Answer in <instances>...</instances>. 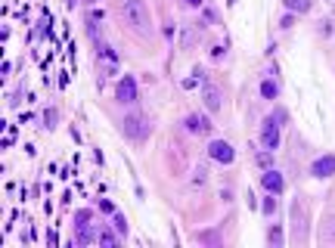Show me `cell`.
Listing matches in <instances>:
<instances>
[{"label": "cell", "mask_w": 335, "mask_h": 248, "mask_svg": "<svg viewBox=\"0 0 335 248\" xmlns=\"http://www.w3.org/2000/svg\"><path fill=\"white\" fill-rule=\"evenodd\" d=\"M292 227H295V242H304L307 223L301 220V202H292Z\"/></svg>", "instance_id": "cell-8"}, {"label": "cell", "mask_w": 335, "mask_h": 248, "mask_svg": "<svg viewBox=\"0 0 335 248\" xmlns=\"http://www.w3.org/2000/svg\"><path fill=\"white\" fill-rule=\"evenodd\" d=\"M264 211H267V214H273V211H276V202H273V198H267V202H264Z\"/></svg>", "instance_id": "cell-24"}, {"label": "cell", "mask_w": 335, "mask_h": 248, "mask_svg": "<svg viewBox=\"0 0 335 248\" xmlns=\"http://www.w3.org/2000/svg\"><path fill=\"white\" fill-rule=\"evenodd\" d=\"M75 220H78V223H87V220H90V211H78Z\"/></svg>", "instance_id": "cell-23"}, {"label": "cell", "mask_w": 335, "mask_h": 248, "mask_svg": "<svg viewBox=\"0 0 335 248\" xmlns=\"http://www.w3.org/2000/svg\"><path fill=\"white\" fill-rule=\"evenodd\" d=\"M115 99H118L121 105H128L137 99V81L134 78H121L118 81V90H115Z\"/></svg>", "instance_id": "cell-6"}, {"label": "cell", "mask_w": 335, "mask_h": 248, "mask_svg": "<svg viewBox=\"0 0 335 248\" xmlns=\"http://www.w3.org/2000/svg\"><path fill=\"white\" fill-rule=\"evenodd\" d=\"M267 242H270V248H280V245H283V233H280V227H270V230H267Z\"/></svg>", "instance_id": "cell-15"}, {"label": "cell", "mask_w": 335, "mask_h": 248, "mask_svg": "<svg viewBox=\"0 0 335 248\" xmlns=\"http://www.w3.org/2000/svg\"><path fill=\"white\" fill-rule=\"evenodd\" d=\"M208 155H211L214 161H221V164H230L236 158V152H233V146L230 143H224V140H214L211 146H208Z\"/></svg>", "instance_id": "cell-5"}, {"label": "cell", "mask_w": 335, "mask_h": 248, "mask_svg": "<svg viewBox=\"0 0 335 248\" xmlns=\"http://www.w3.org/2000/svg\"><path fill=\"white\" fill-rule=\"evenodd\" d=\"M199 239H202V242H208V245H217V242H221V236H217V233H202Z\"/></svg>", "instance_id": "cell-19"}, {"label": "cell", "mask_w": 335, "mask_h": 248, "mask_svg": "<svg viewBox=\"0 0 335 248\" xmlns=\"http://www.w3.org/2000/svg\"><path fill=\"white\" fill-rule=\"evenodd\" d=\"M99 245H102V248H112V245H118V236H115V233H109V230H102V233H99Z\"/></svg>", "instance_id": "cell-16"}, {"label": "cell", "mask_w": 335, "mask_h": 248, "mask_svg": "<svg viewBox=\"0 0 335 248\" xmlns=\"http://www.w3.org/2000/svg\"><path fill=\"white\" fill-rule=\"evenodd\" d=\"M283 3L292 9V13H307L310 9V0H283Z\"/></svg>", "instance_id": "cell-14"}, {"label": "cell", "mask_w": 335, "mask_h": 248, "mask_svg": "<svg viewBox=\"0 0 335 248\" xmlns=\"http://www.w3.org/2000/svg\"><path fill=\"white\" fill-rule=\"evenodd\" d=\"M261 183H264V190H267V193H283V186H286V180H283L280 171H264Z\"/></svg>", "instance_id": "cell-9"}, {"label": "cell", "mask_w": 335, "mask_h": 248, "mask_svg": "<svg viewBox=\"0 0 335 248\" xmlns=\"http://www.w3.org/2000/svg\"><path fill=\"white\" fill-rule=\"evenodd\" d=\"M84 3H94V0H84Z\"/></svg>", "instance_id": "cell-26"}, {"label": "cell", "mask_w": 335, "mask_h": 248, "mask_svg": "<svg viewBox=\"0 0 335 248\" xmlns=\"http://www.w3.org/2000/svg\"><path fill=\"white\" fill-rule=\"evenodd\" d=\"M286 121V112H273L267 121L261 124V146L267 152H276L280 149V127Z\"/></svg>", "instance_id": "cell-2"}, {"label": "cell", "mask_w": 335, "mask_h": 248, "mask_svg": "<svg viewBox=\"0 0 335 248\" xmlns=\"http://www.w3.org/2000/svg\"><path fill=\"white\" fill-rule=\"evenodd\" d=\"M149 131H152V124H149V118L143 112H131L124 118V137H128L131 143H143L149 137Z\"/></svg>", "instance_id": "cell-3"}, {"label": "cell", "mask_w": 335, "mask_h": 248, "mask_svg": "<svg viewBox=\"0 0 335 248\" xmlns=\"http://www.w3.org/2000/svg\"><path fill=\"white\" fill-rule=\"evenodd\" d=\"M335 174V158L332 155H320L314 164H310V177H320V180H323V177H332Z\"/></svg>", "instance_id": "cell-7"}, {"label": "cell", "mask_w": 335, "mask_h": 248, "mask_svg": "<svg viewBox=\"0 0 335 248\" xmlns=\"http://www.w3.org/2000/svg\"><path fill=\"white\" fill-rule=\"evenodd\" d=\"M187 131H192V134H208V131H211V121H208V118H202V115H190V118H187Z\"/></svg>", "instance_id": "cell-10"}, {"label": "cell", "mask_w": 335, "mask_h": 248, "mask_svg": "<svg viewBox=\"0 0 335 248\" xmlns=\"http://www.w3.org/2000/svg\"><path fill=\"white\" fill-rule=\"evenodd\" d=\"M75 239H78V245H90V242L96 239V233H94V227H90V220H87V223H78V236H75Z\"/></svg>", "instance_id": "cell-11"}, {"label": "cell", "mask_w": 335, "mask_h": 248, "mask_svg": "<svg viewBox=\"0 0 335 248\" xmlns=\"http://www.w3.org/2000/svg\"><path fill=\"white\" fill-rule=\"evenodd\" d=\"M44 118H47V127H56V118H59V115H56V109H47Z\"/></svg>", "instance_id": "cell-21"}, {"label": "cell", "mask_w": 335, "mask_h": 248, "mask_svg": "<svg viewBox=\"0 0 335 248\" xmlns=\"http://www.w3.org/2000/svg\"><path fill=\"white\" fill-rule=\"evenodd\" d=\"M187 3H190V6H199V3H202V0H187Z\"/></svg>", "instance_id": "cell-25"}, {"label": "cell", "mask_w": 335, "mask_h": 248, "mask_svg": "<svg viewBox=\"0 0 335 248\" xmlns=\"http://www.w3.org/2000/svg\"><path fill=\"white\" fill-rule=\"evenodd\" d=\"M320 239L335 245V214H329L326 220H323V230H320Z\"/></svg>", "instance_id": "cell-12"}, {"label": "cell", "mask_w": 335, "mask_h": 248, "mask_svg": "<svg viewBox=\"0 0 335 248\" xmlns=\"http://www.w3.org/2000/svg\"><path fill=\"white\" fill-rule=\"evenodd\" d=\"M205 183H208V171H205V168H195L192 177H190V190L199 193V190H205Z\"/></svg>", "instance_id": "cell-13"}, {"label": "cell", "mask_w": 335, "mask_h": 248, "mask_svg": "<svg viewBox=\"0 0 335 248\" xmlns=\"http://www.w3.org/2000/svg\"><path fill=\"white\" fill-rule=\"evenodd\" d=\"M121 16H124V22H128V28H134L137 34H143V38L152 31V22H149V13H146L143 0H124Z\"/></svg>", "instance_id": "cell-1"}, {"label": "cell", "mask_w": 335, "mask_h": 248, "mask_svg": "<svg viewBox=\"0 0 335 248\" xmlns=\"http://www.w3.org/2000/svg\"><path fill=\"white\" fill-rule=\"evenodd\" d=\"M115 230H118V236L128 233V223H124V217H121V214H115Z\"/></svg>", "instance_id": "cell-20"}, {"label": "cell", "mask_w": 335, "mask_h": 248, "mask_svg": "<svg viewBox=\"0 0 335 248\" xmlns=\"http://www.w3.org/2000/svg\"><path fill=\"white\" fill-rule=\"evenodd\" d=\"M261 93H264L267 99H276V93H280V87H276L273 81H264V84H261Z\"/></svg>", "instance_id": "cell-17"}, {"label": "cell", "mask_w": 335, "mask_h": 248, "mask_svg": "<svg viewBox=\"0 0 335 248\" xmlns=\"http://www.w3.org/2000/svg\"><path fill=\"white\" fill-rule=\"evenodd\" d=\"M99 208L106 211V214H115V205H112V202H106V198H102V202H99Z\"/></svg>", "instance_id": "cell-22"}, {"label": "cell", "mask_w": 335, "mask_h": 248, "mask_svg": "<svg viewBox=\"0 0 335 248\" xmlns=\"http://www.w3.org/2000/svg\"><path fill=\"white\" fill-rule=\"evenodd\" d=\"M87 34H90V38H94V41H99V19H96V16L87 22Z\"/></svg>", "instance_id": "cell-18"}, {"label": "cell", "mask_w": 335, "mask_h": 248, "mask_svg": "<svg viewBox=\"0 0 335 248\" xmlns=\"http://www.w3.org/2000/svg\"><path fill=\"white\" fill-rule=\"evenodd\" d=\"M202 99H205V109H208V112H221L224 93H221V87H217V84L205 81V84H202Z\"/></svg>", "instance_id": "cell-4"}]
</instances>
